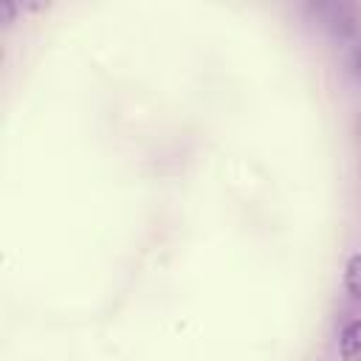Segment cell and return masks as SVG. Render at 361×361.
<instances>
[{
  "label": "cell",
  "mask_w": 361,
  "mask_h": 361,
  "mask_svg": "<svg viewBox=\"0 0 361 361\" xmlns=\"http://www.w3.org/2000/svg\"><path fill=\"white\" fill-rule=\"evenodd\" d=\"M338 353H341V361H361V319H355L344 327Z\"/></svg>",
  "instance_id": "6da1fadb"
},
{
  "label": "cell",
  "mask_w": 361,
  "mask_h": 361,
  "mask_svg": "<svg viewBox=\"0 0 361 361\" xmlns=\"http://www.w3.org/2000/svg\"><path fill=\"white\" fill-rule=\"evenodd\" d=\"M344 288L350 296L361 299V254H353L344 268Z\"/></svg>",
  "instance_id": "7a4b0ae2"
},
{
  "label": "cell",
  "mask_w": 361,
  "mask_h": 361,
  "mask_svg": "<svg viewBox=\"0 0 361 361\" xmlns=\"http://www.w3.org/2000/svg\"><path fill=\"white\" fill-rule=\"evenodd\" d=\"M11 14H14V6L8 0H0V23H8Z\"/></svg>",
  "instance_id": "3957f363"
},
{
  "label": "cell",
  "mask_w": 361,
  "mask_h": 361,
  "mask_svg": "<svg viewBox=\"0 0 361 361\" xmlns=\"http://www.w3.org/2000/svg\"><path fill=\"white\" fill-rule=\"evenodd\" d=\"M353 65H355V68H358V71H361V45H358V48H355V56H353Z\"/></svg>",
  "instance_id": "277c9868"
}]
</instances>
